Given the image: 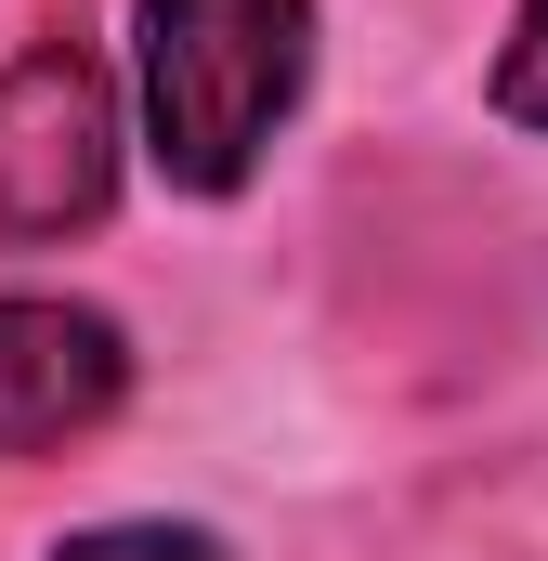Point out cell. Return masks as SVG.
<instances>
[{
  "mask_svg": "<svg viewBox=\"0 0 548 561\" xmlns=\"http://www.w3.org/2000/svg\"><path fill=\"white\" fill-rule=\"evenodd\" d=\"M313 92V0H132L144 170L170 196H249Z\"/></svg>",
  "mask_w": 548,
  "mask_h": 561,
  "instance_id": "cell-1",
  "label": "cell"
},
{
  "mask_svg": "<svg viewBox=\"0 0 548 561\" xmlns=\"http://www.w3.org/2000/svg\"><path fill=\"white\" fill-rule=\"evenodd\" d=\"M118 183H132V118H118L105 53L79 26H39L0 66V249L105 236Z\"/></svg>",
  "mask_w": 548,
  "mask_h": 561,
  "instance_id": "cell-2",
  "label": "cell"
},
{
  "mask_svg": "<svg viewBox=\"0 0 548 561\" xmlns=\"http://www.w3.org/2000/svg\"><path fill=\"white\" fill-rule=\"evenodd\" d=\"M132 405V327L66 287H0V457H66Z\"/></svg>",
  "mask_w": 548,
  "mask_h": 561,
  "instance_id": "cell-3",
  "label": "cell"
},
{
  "mask_svg": "<svg viewBox=\"0 0 548 561\" xmlns=\"http://www.w3.org/2000/svg\"><path fill=\"white\" fill-rule=\"evenodd\" d=\"M39 561H236V549L209 523H157L144 510V523H79V536H53Z\"/></svg>",
  "mask_w": 548,
  "mask_h": 561,
  "instance_id": "cell-4",
  "label": "cell"
},
{
  "mask_svg": "<svg viewBox=\"0 0 548 561\" xmlns=\"http://www.w3.org/2000/svg\"><path fill=\"white\" fill-rule=\"evenodd\" d=\"M483 105L510 118V131H548V0L510 13V39H496V79H483Z\"/></svg>",
  "mask_w": 548,
  "mask_h": 561,
  "instance_id": "cell-5",
  "label": "cell"
}]
</instances>
